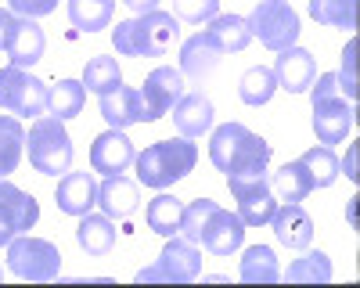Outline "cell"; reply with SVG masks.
Instances as JSON below:
<instances>
[{
    "label": "cell",
    "mask_w": 360,
    "mask_h": 288,
    "mask_svg": "<svg viewBox=\"0 0 360 288\" xmlns=\"http://www.w3.org/2000/svg\"><path fill=\"white\" fill-rule=\"evenodd\" d=\"M37 220H40L37 198L22 188H15L8 177H0V245H8L15 235L33 230Z\"/></svg>",
    "instance_id": "cell-12"
},
{
    "label": "cell",
    "mask_w": 360,
    "mask_h": 288,
    "mask_svg": "<svg viewBox=\"0 0 360 288\" xmlns=\"http://www.w3.org/2000/svg\"><path fill=\"white\" fill-rule=\"evenodd\" d=\"M220 51L217 47H209L202 33H195L191 40H184V47H180V76H191V79H205V76H213V69L220 65Z\"/></svg>",
    "instance_id": "cell-23"
},
{
    "label": "cell",
    "mask_w": 360,
    "mask_h": 288,
    "mask_svg": "<svg viewBox=\"0 0 360 288\" xmlns=\"http://www.w3.org/2000/svg\"><path fill=\"white\" fill-rule=\"evenodd\" d=\"M310 15L321 25L353 29L356 25V0H310Z\"/></svg>",
    "instance_id": "cell-34"
},
{
    "label": "cell",
    "mask_w": 360,
    "mask_h": 288,
    "mask_svg": "<svg viewBox=\"0 0 360 288\" xmlns=\"http://www.w3.org/2000/svg\"><path fill=\"white\" fill-rule=\"evenodd\" d=\"M8 8L22 18H44L58 8V0H8Z\"/></svg>",
    "instance_id": "cell-38"
},
{
    "label": "cell",
    "mask_w": 360,
    "mask_h": 288,
    "mask_svg": "<svg viewBox=\"0 0 360 288\" xmlns=\"http://www.w3.org/2000/svg\"><path fill=\"white\" fill-rule=\"evenodd\" d=\"M274 91H278V79H274V72H270L266 65H252L242 76V83H238V94H242V101L252 105V108L266 105L270 98H274Z\"/></svg>",
    "instance_id": "cell-32"
},
{
    "label": "cell",
    "mask_w": 360,
    "mask_h": 288,
    "mask_svg": "<svg viewBox=\"0 0 360 288\" xmlns=\"http://www.w3.org/2000/svg\"><path fill=\"white\" fill-rule=\"evenodd\" d=\"M227 188L238 202V216H242L245 227H263L274 216L278 202H274V188H270L266 169L263 173H238V177H227Z\"/></svg>",
    "instance_id": "cell-11"
},
{
    "label": "cell",
    "mask_w": 360,
    "mask_h": 288,
    "mask_svg": "<svg viewBox=\"0 0 360 288\" xmlns=\"http://www.w3.org/2000/svg\"><path fill=\"white\" fill-rule=\"evenodd\" d=\"M184 98V76L173 65H159L148 72L144 79V91H141V101H144V123H155L162 119L166 112H173V105Z\"/></svg>",
    "instance_id": "cell-13"
},
{
    "label": "cell",
    "mask_w": 360,
    "mask_h": 288,
    "mask_svg": "<svg viewBox=\"0 0 360 288\" xmlns=\"http://www.w3.org/2000/svg\"><path fill=\"white\" fill-rule=\"evenodd\" d=\"M288 281H299V284H324V281H332V259H328L321 249L317 252H303L299 259H292L288 263Z\"/></svg>",
    "instance_id": "cell-33"
},
{
    "label": "cell",
    "mask_w": 360,
    "mask_h": 288,
    "mask_svg": "<svg viewBox=\"0 0 360 288\" xmlns=\"http://www.w3.org/2000/svg\"><path fill=\"white\" fill-rule=\"evenodd\" d=\"M353 58H356V40L346 44L342 51V72H339V86L349 101H356V72H353Z\"/></svg>",
    "instance_id": "cell-37"
},
{
    "label": "cell",
    "mask_w": 360,
    "mask_h": 288,
    "mask_svg": "<svg viewBox=\"0 0 360 288\" xmlns=\"http://www.w3.org/2000/svg\"><path fill=\"white\" fill-rule=\"evenodd\" d=\"M76 242L86 256H108L115 249V223L108 216H79L76 227Z\"/></svg>",
    "instance_id": "cell-24"
},
{
    "label": "cell",
    "mask_w": 360,
    "mask_h": 288,
    "mask_svg": "<svg viewBox=\"0 0 360 288\" xmlns=\"http://www.w3.org/2000/svg\"><path fill=\"white\" fill-rule=\"evenodd\" d=\"M123 4L134 11V15H148V11H159V0H123Z\"/></svg>",
    "instance_id": "cell-39"
},
{
    "label": "cell",
    "mask_w": 360,
    "mask_h": 288,
    "mask_svg": "<svg viewBox=\"0 0 360 288\" xmlns=\"http://www.w3.org/2000/svg\"><path fill=\"white\" fill-rule=\"evenodd\" d=\"M25 152V130L15 115H0V177L18 169Z\"/></svg>",
    "instance_id": "cell-30"
},
{
    "label": "cell",
    "mask_w": 360,
    "mask_h": 288,
    "mask_svg": "<svg viewBox=\"0 0 360 288\" xmlns=\"http://www.w3.org/2000/svg\"><path fill=\"white\" fill-rule=\"evenodd\" d=\"M8 270L18 281H54L62 274V252L47 238L15 235L8 242Z\"/></svg>",
    "instance_id": "cell-7"
},
{
    "label": "cell",
    "mask_w": 360,
    "mask_h": 288,
    "mask_svg": "<svg viewBox=\"0 0 360 288\" xmlns=\"http://www.w3.org/2000/svg\"><path fill=\"white\" fill-rule=\"evenodd\" d=\"M98 206L108 220H127L137 213L141 206V188L137 181L115 173V177H105V184H98Z\"/></svg>",
    "instance_id": "cell-19"
},
{
    "label": "cell",
    "mask_w": 360,
    "mask_h": 288,
    "mask_svg": "<svg viewBox=\"0 0 360 288\" xmlns=\"http://www.w3.org/2000/svg\"><path fill=\"white\" fill-rule=\"evenodd\" d=\"M101 115L112 130H127L134 123H144V101L137 86H123L119 83L115 91L101 94Z\"/></svg>",
    "instance_id": "cell-21"
},
{
    "label": "cell",
    "mask_w": 360,
    "mask_h": 288,
    "mask_svg": "<svg viewBox=\"0 0 360 288\" xmlns=\"http://www.w3.org/2000/svg\"><path fill=\"white\" fill-rule=\"evenodd\" d=\"M0 281H4V267H0Z\"/></svg>",
    "instance_id": "cell-41"
},
{
    "label": "cell",
    "mask_w": 360,
    "mask_h": 288,
    "mask_svg": "<svg viewBox=\"0 0 360 288\" xmlns=\"http://www.w3.org/2000/svg\"><path fill=\"white\" fill-rule=\"evenodd\" d=\"M270 72H274L281 91L303 94V91H310L314 79H317V62H314V54L303 51V47H285V51H278V62H274Z\"/></svg>",
    "instance_id": "cell-16"
},
{
    "label": "cell",
    "mask_w": 360,
    "mask_h": 288,
    "mask_svg": "<svg viewBox=\"0 0 360 288\" xmlns=\"http://www.w3.org/2000/svg\"><path fill=\"white\" fill-rule=\"evenodd\" d=\"M299 162H303V166L310 169L314 188H332V184H335V177H339V169H342V166H339V159H335V152L328 148V144H321V148H310Z\"/></svg>",
    "instance_id": "cell-35"
},
{
    "label": "cell",
    "mask_w": 360,
    "mask_h": 288,
    "mask_svg": "<svg viewBox=\"0 0 360 288\" xmlns=\"http://www.w3.org/2000/svg\"><path fill=\"white\" fill-rule=\"evenodd\" d=\"M202 37L209 47H217L220 54H238L245 51L252 33H249V22L242 15H217L209 18V29H202Z\"/></svg>",
    "instance_id": "cell-22"
},
{
    "label": "cell",
    "mask_w": 360,
    "mask_h": 288,
    "mask_svg": "<svg viewBox=\"0 0 360 288\" xmlns=\"http://www.w3.org/2000/svg\"><path fill=\"white\" fill-rule=\"evenodd\" d=\"M245 22H249V33L274 54L295 47L299 40V15L288 0H259Z\"/></svg>",
    "instance_id": "cell-8"
},
{
    "label": "cell",
    "mask_w": 360,
    "mask_h": 288,
    "mask_svg": "<svg viewBox=\"0 0 360 288\" xmlns=\"http://www.w3.org/2000/svg\"><path fill=\"white\" fill-rule=\"evenodd\" d=\"M356 123V112L353 101L342 94L339 76L335 72H324L314 86V133L321 144H342L346 133Z\"/></svg>",
    "instance_id": "cell-5"
},
{
    "label": "cell",
    "mask_w": 360,
    "mask_h": 288,
    "mask_svg": "<svg viewBox=\"0 0 360 288\" xmlns=\"http://www.w3.org/2000/svg\"><path fill=\"white\" fill-rule=\"evenodd\" d=\"M115 11V0H69V18L79 33H98V29H108Z\"/></svg>",
    "instance_id": "cell-29"
},
{
    "label": "cell",
    "mask_w": 360,
    "mask_h": 288,
    "mask_svg": "<svg viewBox=\"0 0 360 288\" xmlns=\"http://www.w3.org/2000/svg\"><path fill=\"white\" fill-rule=\"evenodd\" d=\"M25 144H29V162H33L37 173H47V177L69 173V166H72V137H69L62 119H54V115H37V123L25 133Z\"/></svg>",
    "instance_id": "cell-6"
},
{
    "label": "cell",
    "mask_w": 360,
    "mask_h": 288,
    "mask_svg": "<svg viewBox=\"0 0 360 288\" xmlns=\"http://www.w3.org/2000/svg\"><path fill=\"white\" fill-rule=\"evenodd\" d=\"M270 188H274V195H281L285 202H303L314 191V177H310V169L295 159V162H285L274 177H270Z\"/></svg>",
    "instance_id": "cell-28"
},
{
    "label": "cell",
    "mask_w": 360,
    "mask_h": 288,
    "mask_svg": "<svg viewBox=\"0 0 360 288\" xmlns=\"http://www.w3.org/2000/svg\"><path fill=\"white\" fill-rule=\"evenodd\" d=\"M54 202L65 216H86L90 209L98 206V181L94 173H65L58 181V191H54Z\"/></svg>",
    "instance_id": "cell-18"
},
{
    "label": "cell",
    "mask_w": 360,
    "mask_h": 288,
    "mask_svg": "<svg viewBox=\"0 0 360 288\" xmlns=\"http://www.w3.org/2000/svg\"><path fill=\"white\" fill-rule=\"evenodd\" d=\"M8 58H11V65L18 69H33L44 51H47V37H44V29L37 25V18H15L11 15V25H8V44H4Z\"/></svg>",
    "instance_id": "cell-14"
},
{
    "label": "cell",
    "mask_w": 360,
    "mask_h": 288,
    "mask_svg": "<svg viewBox=\"0 0 360 288\" xmlns=\"http://www.w3.org/2000/svg\"><path fill=\"white\" fill-rule=\"evenodd\" d=\"M209 159L220 173L238 177V173H263L270 162V144L252 133L245 123H224L209 137Z\"/></svg>",
    "instance_id": "cell-3"
},
{
    "label": "cell",
    "mask_w": 360,
    "mask_h": 288,
    "mask_svg": "<svg viewBox=\"0 0 360 288\" xmlns=\"http://www.w3.org/2000/svg\"><path fill=\"white\" fill-rule=\"evenodd\" d=\"M144 220H148V227H152L155 235L173 238V235H180V220H184V202H180L176 195H155L152 202H148V209H144Z\"/></svg>",
    "instance_id": "cell-25"
},
{
    "label": "cell",
    "mask_w": 360,
    "mask_h": 288,
    "mask_svg": "<svg viewBox=\"0 0 360 288\" xmlns=\"http://www.w3.org/2000/svg\"><path fill=\"white\" fill-rule=\"evenodd\" d=\"M0 108H8L11 115L37 119L47 108V83L37 79L29 69H18V65L0 69Z\"/></svg>",
    "instance_id": "cell-10"
},
{
    "label": "cell",
    "mask_w": 360,
    "mask_h": 288,
    "mask_svg": "<svg viewBox=\"0 0 360 288\" xmlns=\"http://www.w3.org/2000/svg\"><path fill=\"white\" fill-rule=\"evenodd\" d=\"M198 162V144L191 137H173V140H155L134 159L137 166V181L144 188H169L176 181H184Z\"/></svg>",
    "instance_id": "cell-4"
},
{
    "label": "cell",
    "mask_w": 360,
    "mask_h": 288,
    "mask_svg": "<svg viewBox=\"0 0 360 288\" xmlns=\"http://www.w3.org/2000/svg\"><path fill=\"white\" fill-rule=\"evenodd\" d=\"M270 227H274V238L285 249H310V242H314V216L299 202L278 206L274 216H270Z\"/></svg>",
    "instance_id": "cell-17"
},
{
    "label": "cell",
    "mask_w": 360,
    "mask_h": 288,
    "mask_svg": "<svg viewBox=\"0 0 360 288\" xmlns=\"http://www.w3.org/2000/svg\"><path fill=\"white\" fill-rule=\"evenodd\" d=\"M123 83V72H119V62L108 54H98V58H90L86 69H83V86L86 91H94L98 98L115 91V86Z\"/></svg>",
    "instance_id": "cell-31"
},
{
    "label": "cell",
    "mask_w": 360,
    "mask_h": 288,
    "mask_svg": "<svg viewBox=\"0 0 360 288\" xmlns=\"http://www.w3.org/2000/svg\"><path fill=\"white\" fill-rule=\"evenodd\" d=\"M8 25H11V11L0 8V51H4V44H8Z\"/></svg>",
    "instance_id": "cell-40"
},
{
    "label": "cell",
    "mask_w": 360,
    "mask_h": 288,
    "mask_svg": "<svg viewBox=\"0 0 360 288\" xmlns=\"http://www.w3.org/2000/svg\"><path fill=\"white\" fill-rule=\"evenodd\" d=\"M134 159H137L134 140L123 130H105L101 137H94V144H90V166H94V173H105V177L127 173L134 166Z\"/></svg>",
    "instance_id": "cell-15"
},
{
    "label": "cell",
    "mask_w": 360,
    "mask_h": 288,
    "mask_svg": "<svg viewBox=\"0 0 360 288\" xmlns=\"http://www.w3.org/2000/svg\"><path fill=\"white\" fill-rule=\"evenodd\" d=\"M198 274H202V252L184 235H173V238H166V249L159 256V263L141 267L134 274V281H173V284H188Z\"/></svg>",
    "instance_id": "cell-9"
},
{
    "label": "cell",
    "mask_w": 360,
    "mask_h": 288,
    "mask_svg": "<svg viewBox=\"0 0 360 288\" xmlns=\"http://www.w3.org/2000/svg\"><path fill=\"white\" fill-rule=\"evenodd\" d=\"M173 126L180 137H202L213 130V101H209L202 91H184V98H180L173 105Z\"/></svg>",
    "instance_id": "cell-20"
},
{
    "label": "cell",
    "mask_w": 360,
    "mask_h": 288,
    "mask_svg": "<svg viewBox=\"0 0 360 288\" xmlns=\"http://www.w3.org/2000/svg\"><path fill=\"white\" fill-rule=\"evenodd\" d=\"M180 235L195 245H202L205 252H213V256H231L245 242V223L238 213L220 209L213 198H198L191 206H184Z\"/></svg>",
    "instance_id": "cell-1"
},
{
    "label": "cell",
    "mask_w": 360,
    "mask_h": 288,
    "mask_svg": "<svg viewBox=\"0 0 360 288\" xmlns=\"http://www.w3.org/2000/svg\"><path fill=\"white\" fill-rule=\"evenodd\" d=\"M83 101H86V86L83 79H58V86H47V112L54 119H76L83 112Z\"/></svg>",
    "instance_id": "cell-26"
},
{
    "label": "cell",
    "mask_w": 360,
    "mask_h": 288,
    "mask_svg": "<svg viewBox=\"0 0 360 288\" xmlns=\"http://www.w3.org/2000/svg\"><path fill=\"white\" fill-rule=\"evenodd\" d=\"M176 37H180V25L173 15L148 11V15H134L127 22H115L112 47L123 58H162L173 51Z\"/></svg>",
    "instance_id": "cell-2"
},
{
    "label": "cell",
    "mask_w": 360,
    "mask_h": 288,
    "mask_svg": "<svg viewBox=\"0 0 360 288\" xmlns=\"http://www.w3.org/2000/svg\"><path fill=\"white\" fill-rule=\"evenodd\" d=\"M173 11L184 18V22H209V18H217L220 15V0H173Z\"/></svg>",
    "instance_id": "cell-36"
},
{
    "label": "cell",
    "mask_w": 360,
    "mask_h": 288,
    "mask_svg": "<svg viewBox=\"0 0 360 288\" xmlns=\"http://www.w3.org/2000/svg\"><path fill=\"white\" fill-rule=\"evenodd\" d=\"M281 277V267H278V256L270 245H249L242 252V281L249 284H274Z\"/></svg>",
    "instance_id": "cell-27"
}]
</instances>
